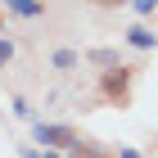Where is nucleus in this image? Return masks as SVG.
<instances>
[{"instance_id":"1","label":"nucleus","mask_w":158,"mask_h":158,"mask_svg":"<svg viewBox=\"0 0 158 158\" xmlns=\"http://www.w3.org/2000/svg\"><path fill=\"white\" fill-rule=\"evenodd\" d=\"M32 140H36V149H50V154H73L86 135L77 131V127H68V122H45V118H36V122H32Z\"/></svg>"},{"instance_id":"2","label":"nucleus","mask_w":158,"mask_h":158,"mask_svg":"<svg viewBox=\"0 0 158 158\" xmlns=\"http://www.w3.org/2000/svg\"><path fill=\"white\" fill-rule=\"evenodd\" d=\"M131 77H135V68H127V63H118V68H109V73H99V95L122 109V104L131 99Z\"/></svg>"},{"instance_id":"3","label":"nucleus","mask_w":158,"mask_h":158,"mask_svg":"<svg viewBox=\"0 0 158 158\" xmlns=\"http://www.w3.org/2000/svg\"><path fill=\"white\" fill-rule=\"evenodd\" d=\"M122 36H127V45H131V50H140V54L158 50V32H154L149 23H131L127 32H122Z\"/></svg>"},{"instance_id":"4","label":"nucleus","mask_w":158,"mask_h":158,"mask_svg":"<svg viewBox=\"0 0 158 158\" xmlns=\"http://www.w3.org/2000/svg\"><path fill=\"white\" fill-rule=\"evenodd\" d=\"M81 63H86V59H81V50H73V45H59L54 54H50V68H54V73H63V77L77 73Z\"/></svg>"},{"instance_id":"5","label":"nucleus","mask_w":158,"mask_h":158,"mask_svg":"<svg viewBox=\"0 0 158 158\" xmlns=\"http://www.w3.org/2000/svg\"><path fill=\"white\" fill-rule=\"evenodd\" d=\"M5 14H9V18L32 23V18H45V5H41V0H9V5H5Z\"/></svg>"},{"instance_id":"6","label":"nucleus","mask_w":158,"mask_h":158,"mask_svg":"<svg viewBox=\"0 0 158 158\" xmlns=\"http://www.w3.org/2000/svg\"><path fill=\"white\" fill-rule=\"evenodd\" d=\"M122 9L135 14V18H154V14H158V0H127Z\"/></svg>"},{"instance_id":"7","label":"nucleus","mask_w":158,"mask_h":158,"mask_svg":"<svg viewBox=\"0 0 158 158\" xmlns=\"http://www.w3.org/2000/svg\"><path fill=\"white\" fill-rule=\"evenodd\" d=\"M9 109H14V118H23V122H36V109H32V104H27L23 95H14V99H9Z\"/></svg>"},{"instance_id":"8","label":"nucleus","mask_w":158,"mask_h":158,"mask_svg":"<svg viewBox=\"0 0 158 158\" xmlns=\"http://www.w3.org/2000/svg\"><path fill=\"white\" fill-rule=\"evenodd\" d=\"M68 158H113V154H104V149H95L90 140H81V145H77V149H73Z\"/></svg>"},{"instance_id":"9","label":"nucleus","mask_w":158,"mask_h":158,"mask_svg":"<svg viewBox=\"0 0 158 158\" xmlns=\"http://www.w3.org/2000/svg\"><path fill=\"white\" fill-rule=\"evenodd\" d=\"M14 54H18V45H14V36H0V68H9Z\"/></svg>"},{"instance_id":"10","label":"nucleus","mask_w":158,"mask_h":158,"mask_svg":"<svg viewBox=\"0 0 158 158\" xmlns=\"http://www.w3.org/2000/svg\"><path fill=\"white\" fill-rule=\"evenodd\" d=\"M113 158H140V149H131V145H122V149H118V154H113Z\"/></svg>"},{"instance_id":"11","label":"nucleus","mask_w":158,"mask_h":158,"mask_svg":"<svg viewBox=\"0 0 158 158\" xmlns=\"http://www.w3.org/2000/svg\"><path fill=\"white\" fill-rule=\"evenodd\" d=\"M18 158H41V149H18Z\"/></svg>"},{"instance_id":"12","label":"nucleus","mask_w":158,"mask_h":158,"mask_svg":"<svg viewBox=\"0 0 158 158\" xmlns=\"http://www.w3.org/2000/svg\"><path fill=\"white\" fill-rule=\"evenodd\" d=\"M41 158H68V154H50V149H41Z\"/></svg>"},{"instance_id":"13","label":"nucleus","mask_w":158,"mask_h":158,"mask_svg":"<svg viewBox=\"0 0 158 158\" xmlns=\"http://www.w3.org/2000/svg\"><path fill=\"white\" fill-rule=\"evenodd\" d=\"M0 36H5V9H0Z\"/></svg>"}]
</instances>
